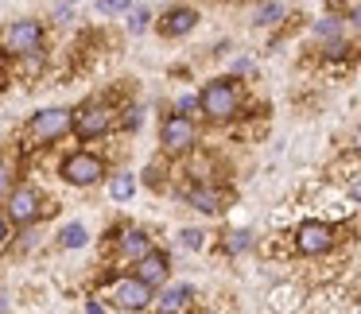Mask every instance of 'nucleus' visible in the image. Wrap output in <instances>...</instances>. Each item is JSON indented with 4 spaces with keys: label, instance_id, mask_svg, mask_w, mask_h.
I'll list each match as a JSON object with an SVG mask.
<instances>
[{
    "label": "nucleus",
    "instance_id": "obj_25",
    "mask_svg": "<svg viewBox=\"0 0 361 314\" xmlns=\"http://www.w3.org/2000/svg\"><path fill=\"white\" fill-rule=\"evenodd\" d=\"M202 237H206V233H198V229H183L179 241L187 244V249H202Z\"/></svg>",
    "mask_w": 361,
    "mask_h": 314
},
{
    "label": "nucleus",
    "instance_id": "obj_1",
    "mask_svg": "<svg viewBox=\"0 0 361 314\" xmlns=\"http://www.w3.org/2000/svg\"><path fill=\"white\" fill-rule=\"evenodd\" d=\"M241 109H245V94L233 78H214L198 94V113L210 125H229V120L241 117Z\"/></svg>",
    "mask_w": 361,
    "mask_h": 314
},
{
    "label": "nucleus",
    "instance_id": "obj_21",
    "mask_svg": "<svg viewBox=\"0 0 361 314\" xmlns=\"http://www.w3.org/2000/svg\"><path fill=\"white\" fill-rule=\"evenodd\" d=\"M314 35H319V39H338V35H342V24H338V20H319V24H314Z\"/></svg>",
    "mask_w": 361,
    "mask_h": 314
},
{
    "label": "nucleus",
    "instance_id": "obj_3",
    "mask_svg": "<svg viewBox=\"0 0 361 314\" xmlns=\"http://www.w3.org/2000/svg\"><path fill=\"white\" fill-rule=\"evenodd\" d=\"M4 213L12 218V225L27 229L47 213V202H43V194L32 187V182H16V187L8 190V198H4Z\"/></svg>",
    "mask_w": 361,
    "mask_h": 314
},
{
    "label": "nucleus",
    "instance_id": "obj_15",
    "mask_svg": "<svg viewBox=\"0 0 361 314\" xmlns=\"http://www.w3.org/2000/svg\"><path fill=\"white\" fill-rule=\"evenodd\" d=\"M283 20V4L280 0H268V4H260L257 8V24L260 27H272V24H280Z\"/></svg>",
    "mask_w": 361,
    "mask_h": 314
},
{
    "label": "nucleus",
    "instance_id": "obj_5",
    "mask_svg": "<svg viewBox=\"0 0 361 314\" xmlns=\"http://www.w3.org/2000/svg\"><path fill=\"white\" fill-rule=\"evenodd\" d=\"M4 55L20 58V55H32V51H43V24L39 20H12L4 27Z\"/></svg>",
    "mask_w": 361,
    "mask_h": 314
},
{
    "label": "nucleus",
    "instance_id": "obj_6",
    "mask_svg": "<svg viewBox=\"0 0 361 314\" xmlns=\"http://www.w3.org/2000/svg\"><path fill=\"white\" fill-rule=\"evenodd\" d=\"M159 144H164L167 156H187V151H195V144H198L195 120L183 117V113H171L164 120V128H159Z\"/></svg>",
    "mask_w": 361,
    "mask_h": 314
},
{
    "label": "nucleus",
    "instance_id": "obj_24",
    "mask_svg": "<svg viewBox=\"0 0 361 314\" xmlns=\"http://www.w3.org/2000/svg\"><path fill=\"white\" fill-rule=\"evenodd\" d=\"M175 113H183V117H195L198 113V97H179V101H175Z\"/></svg>",
    "mask_w": 361,
    "mask_h": 314
},
{
    "label": "nucleus",
    "instance_id": "obj_23",
    "mask_svg": "<svg viewBox=\"0 0 361 314\" xmlns=\"http://www.w3.org/2000/svg\"><path fill=\"white\" fill-rule=\"evenodd\" d=\"M12 229H16V225H12V218L0 210V249H8V244H12Z\"/></svg>",
    "mask_w": 361,
    "mask_h": 314
},
{
    "label": "nucleus",
    "instance_id": "obj_2",
    "mask_svg": "<svg viewBox=\"0 0 361 314\" xmlns=\"http://www.w3.org/2000/svg\"><path fill=\"white\" fill-rule=\"evenodd\" d=\"M113 125H117V109L109 101H82L78 109H71V132L86 144L105 136Z\"/></svg>",
    "mask_w": 361,
    "mask_h": 314
},
{
    "label": "nucleus",
    "instance_id": "obj_8",
    "mask_svg": "<svg viewBox=\"0 0 361 314\" xmlns=\"http://www.w3.org/2000/svg\"><path fill=\"white\" fill-rule=\"evenodd\" d=\"M63 179L71 187H97L105 179V163L90 151H74V156L63 159Z\"/></svg>",
    "mask_w": 361,
    "mask_h": 314
},
{
    "label": "nucleus",
    "instance_id": "obj_26",
    "mask_svg": "<svg viewBox=\"0 0 361 314\" xmlns=\"http://www.w3.org/2000/svg\"><path fill=\"white\" fill-rule=\"evenodd\" d=\"M350 198H353V202H361V179L350 182Z\"/></svg>",
    "mask_w": 361,
    "mask_h": 314
},
{
    "label": "nucleus",
    "instance_id": "obj_28",
    "mask_svg": "<svg viewBox=\"0 0 361 314\" xmlns=\"http://www.w3.org/2000/svg\"><path fill=\"white\" fill-rule=\"evenodd\" d=\"M350 24L361 27V4H357V8H350Z\"/></svg>",
    "mask_w": 361,
    "mask_h": 314
},
{
    "label": "nucleus",
    "instance_id": "obj_12",
    "mask_svg": "<svg viewBox=\"0 0 361 314\" xmlns=\"http://www.w3.org/2000/svg\"><path fill=\"white\" fill-rule=\"evenodd\" d=\"M198 24V12L195 8H167L164 20H159V35L167 39H179V35H190Z\"/></svg>",
    "mask_w": 361,
    "mask_h": 314
},
{
    "label": "nucleus",
    "instance_id": "obj_29",
    "mask_svg": "<svg viewBox=\"0 0 361 314\" xmlns=\"http://www.w3.org/2000/svg\"><path fill=\"white\" fill-rule=\"evenodd\" d=\"M66 4H78V0H66Z\"/></svg>",
    "mask_w": 361,
    "mask_h": 314
},
{
    "label": "nucleus",
    "instance_id": "obj_20",
    "mask_svg": "<svg viewBox=\"0 0 361 314\" xmlns=\"http://www.w3.org/2000/svg\"><path fill=\"white\" fill-rule=\"evenodd\" d=\"M128 8H133V0H97V12H105V16H125Z\"/></svg>",
    "mask_w": 361,
    "mask_h": 314
},
{
    "label": "nucleus",
    "instance_id": "obj_7",
    "mask_svg": "<svg viewBox=\"0 0 361 314\" xmlns=\"http://www.w3.org/2000/svg\"><path fill=\"white\" fill-rule=\"evenodd\" d=\"M71 132V109H39L27 120V140L32 144H55Z\"/></svg>",
    "mask_w": 361,
    "mask_h": 314
},
{
    "label": "nucleus",
    "instance_id": "obj_17",
    "mask_svg": "<svg viewBox=\"0 0 361 314\" xmlns=\"http://www.w3.org/2000/svg\"><path fill=\"white\" fill-rule=\"evenodd\" d=\"M59 237H63V249H86L90 244V233L82 225H66Z\"/></svg>",
    "mask_w": 361,
    "mask_h": 314
},
{
    "label": "nucleus",
    "instance_id": "obj_16",
    "mask_svg": "<svg viewBox=\"0 0 361 314\" xmlns=\"http://www.w3.org/2000/svg\"><path fill=\"white\" fill-rule=\"evenodd\" d=\"M133 190H136V179H133V175H113V179H109V194L117 198V202L133 198Z\"/></svg>",
    "mask_w": 361,
    "mask_h": 314
},
{
    "label": "nucleus",
    "instance_id": "obj_27",
    "mask_svg": "<svg viewBox=\"0 0 361 314\" xmlns=\"http://www.w3.org/2000/svg\"><path fill=\"white\" fill-rule=\"evenodd\" d=\"M55 20H71V4L63 0V8H55Z\"/></svg>",
    "mask_w": 361,
    "mask_h": 314
},
{
    "label": "nucleus",
    "instance_id": "obj_14",
    "mask_svg": "<svg viewBox=\"0 0 361 314\" xmlns=\"http://www.w3.org/2000/svg\"><path fill=\"white\" fill-rule=\"evenodd\" d=\"M190 299H195V287L175 283V287H164V295L156 299V306H159V310H187Z\"/></svg>",
    "mask_w": 361,
    "mask_h": 314
},
{
    "label": "nucleus",
    "instance_id": "obj_11",
    "mask_svg": "<svg viewBox=\"0 0 361 314\" xmlns=\"http://www.w3.org/2000/svg\"><path fill=\"white\" fill-rule=\"evenodd\" d=\"M183 198H187V206H195V210H202V213H221L226 210V190L214 187V182H195Z\"/></svg>",
    "mask_w": 361,
    "mask_h": 314
},
{
    "label": "nucleus",
    "instance_id": "obj_10",
    "mask_svg": "<svg viewBox=\"0 0 361 314\" xmlns=\"http://www.w3.org/2000/svg\"><path fill=\"white\" fill-rule=\"evenodd\" d=\"M133 275H140L144 283H148L152 291H159L167 283V275H171V260L164 256V252H156V249H148L140 260L133 264Z\"/></svg>",
    "mask_w": 361,
    "mask_h": 314
},
{
    "label": "nucleus",
    "instance_id": "obj_19",
    "mask_svg": "<svg viewBox=\"0 0 361 314\" xmlns=\"http://www.w3.org/2000/svg\"><path fill=\"white\" fill-rule=\"evenodd\" d=\"M12 187H16V167H12L8 159H0V202L8 198Z\"/></svg>",
    "mask_w": 361,
    "mask_h": 314
},
{
    "label": "nucleus",
    "instance_id": "obj_18",
    "mask_svg": "<svg viewBox=\"0 0 361 314\" xmlns=\"http://www.w3.org/2000/svg\"><path fill=\"white\" fill-rule=\"evenodd\" d=\"M148 20H152L148 8H128V32H133V35H144V32H148Z\"/></svg>",
    "mask_w": 361,
    "mask_h": 314
},
{
    "label": "nucleus",
    "instance_id": "obj_4",
    "mask_svg": "<svg viewBox=\"0 0 361 314\" xmlns=\"http://www.w3.org/2000/svg\"><path fill=\"white\" fill-rule=\"evenodd\" d=\"M152 299H156V291H152L140 275H121V280L109 283V306H117V310H128V314L148 310Z\"/></svg>",
    "mask_w": 361,
    "mask_h": 314
},
{
    "label": "nucleus",
    "instance_id": "obj_9",
    "mask_svg": "<svg viewBox=\"0 0 361 314\" xmlns=\"http://www.w3.org/2000/svg\"><path fill=\"white\" fill-rule=\"evenodd\" d=\"M338 241L334 225L330 221H303L295 233V249L303 252V256H322V252H330Z\"/></svg>",
    "mask_w": 361,
    "mask_h": 314
},
{
    "label": "nucleus",
    "instance_id": "obj_22",
    "mask_svg": "<svg viewBox=\"0 0 361 314\" xmlns=\"http://www.w3.org/2000/svg\"><path fill=\"white\" fill-rule=\"evenodd\" d=\"M245 249H252V233H245V229H237V233H229V252H245Z\"/></svg>",
    "mask_w": 361,
    "mask_h": 314
},
{
    "label": "nucleus",
    "instance_id": "obj_13",
    "mask_svg": "<svg viewBox=\"0 0 361 314\" xmlns=\"http://www.w3.org/2000/svg\"><path fill=\"white\" fill-rule=\"evenodd\" d=\"M148 249H152V237L144 233V229H121V237H117V256L121 260L136 264V260H140Z\"/></svg>",
    "mask_w": 361,
    "mask_h": 314
}]
</instances>
